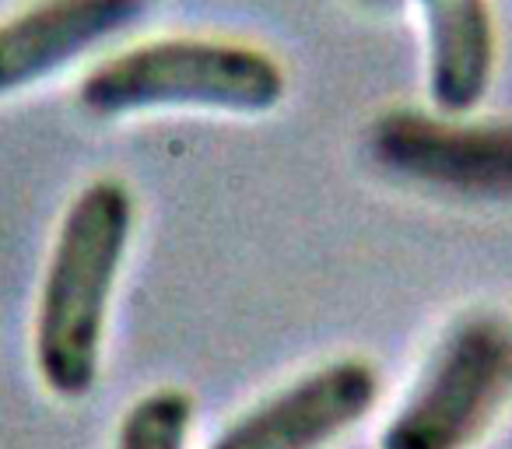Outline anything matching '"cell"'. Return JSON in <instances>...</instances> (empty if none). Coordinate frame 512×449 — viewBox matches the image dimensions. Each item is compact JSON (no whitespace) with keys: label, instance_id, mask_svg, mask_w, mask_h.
I'll list each match as a JSON object with an SVG mask.
<instances>
[{"label":"cell","instance_id":"cell-1","mask_svg":"<svg viewBox=\"0 0 512 449\" xmlns=\"http://www.w3.org/2000/svg\"><path fill=\"white\" fill-rule=\"evenodd\" d=\"M137 225L123 179H92L67 204L39 285L32 362L57 400H85L102 372L109 309Z\"/></svg>","mask_w":512,"mask_h":449},{"label":"cell","instance_id":"cell-2","mask_svg":"<svg viewBox=\"0 0 512 449\" xmlns=\"http://www.w3.org/2000/svg\"><path fill=\"white\" fill-rule=\"evenodd\" d=\"M285 92V67L260 46L165 36L127 46L95 64L78 85V106L99 120L165 109L260 116L278 109Z\"/></svg>","mask_w":512,"mask_h":449},{"label":"cell","instance_id":"cell-3","mask_svg":"<svg viewBox=\"0 0 512 449\" xmlns=\"http://www.w3.org/2000/svg\"><path fill=\"white\" fill-rule=\"evenodd\" d=\"M512 400V320L467 313L456 320L397 411L379 432V449H474Z\"/></svg>","mask_w":512,"mask_h":449},{"label":"cell","instance_id":"cell-4","mask_svg":"<svg viewBox=\"0 0 512 449\" xmlns=\"http://www.w3.org/2000/svg\"><path fill=\"white\" fill-rule=\"evenodd\" d=\"M372 165L460 200H512V120L386 109L365 134Z\"/></svg>","mask_w":512,"mask_h":449},{"label":"cell","instance_id":"cell-5","mask_svg":"<svg viewBox=\"0 0 512 449\" xmlns=\"http://www.w3.org/2000/svg\"><path fill=\"white\" fill-rule=\"evenodd\" d=\"M379 372L369 358L344 355L309 369L235 414L207 449H327L369 418Z\"/></svg>","mask_w":512,"mask_h":449},{"label":"cell","instance_id":"cell-6","mask_svg":"<svg viewBox=\"0 0 512 449\" xmlns=\"http://www.w3.org/2000/svg\"><path fill=\"white\" fill-rule=\"evenodd\" d=\"M151 0H32L0 22V99L102 50L148 15Z\"/></svg>","mask_w":512,"mask_h":449},{"label":"cell","instance_id":"cell-7","mask_svg":"<svg viewBox=\"0 0 512 449\" xmlns=\"http://www.w3.org/2000/svg\"><path fill=\"white\" fill-rule=\"evenodd\" d=\"M428 53V95L435 113L467 116L495 78L491 0H418Z\"/></svg>","mask_w":512,"mask_h":449},{"label":"cell","instance_id":"cell-8","mask_svg":"<svg viewBox=\"0 0 512 449\" xmlns=\"http://www.w3.org/2000/svg\"><path fill=\"white\" fill-rule=\"evenodd\" d=\"M193 397L179 386H158L123 411L116 449H190Z\"/></svg>","mask_w":512,"mask_h":449}]
</instances>
